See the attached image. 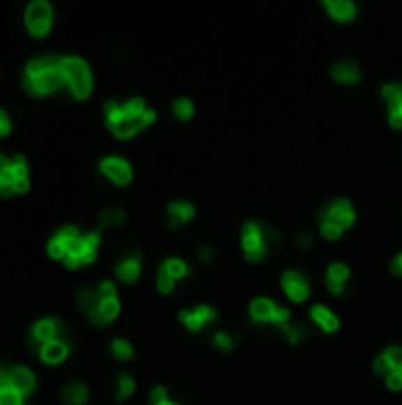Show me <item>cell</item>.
Here are the masks:
<instances>
[{
  "label": "cell",
  "mask_w": 402,
  "mask_h": 405,
  "mask_svg": "<svg viewBox=\"0 0 402 405\" xmlns=\"http://www.w3.org/2000/svg\"><path fill=\"white\" fill-rule=\"evenodd\" d=\"M12 194H15V183L8 181V178L0 174V197L8 199V197H12Z\"/></svg>",
  "instance_id": "obj_37"
},
{
  "label": "cell",
  "mask_w": 402,
  "mask_h": 405,
  "mask_svg": "<svg viewBox=\"0 0 402 405\" xmlns=\"http://www.w3.org/2000/svg\"><path fill=\"white\" fill-rule=\"evenodd\" d=\"M10 386V372H5L3 367H0V391L8 389Z\"/></svg>",
  "instance_id": "obj_45"
},
{
  "label": "cell",
  "mask_w": 402,
  "mask_h": 405,
  "mask_svg": "<svg viewBox=\"0 0 402 405\" xmlns=\"http://www.w3.org/2000/svg\"><path fill=\"white\" fill-rule=\"evenodd\" d=\"M111 353L116 356L118 360H130L133 358V346H130L128 342H125V339H114L111 342Z\"/></svg>",
  "instance_id": "obj_27"
},
{
  "label": "cell",
  "mask_w": 402,
  "mask_h": 405,
  "mask_svg": "<svg viewBox=\"0 0 402 405\" xmlns=\"http://www.w3.org/2000/svg\"><path fill=\"white\" fill-rule=\"evenodd\" d=\"M310 320H313V323L324 332H336L339 330V325H341V320L324 306H313V311H310Z\"/></svg>",
  "instance_id": "obj_16"
},
{
  "label": "cell",
  "mask_w": 402,
  "mask_h": 405,
  "mask_svg": "<svg viewBox=\"0 0 402 405\" xmlns=\"http://www.w3.org/2000/svg\"><path fill=\"white\" fill-rule=\"evenodd\" d=\"M62 335H64V325H62V320H57V318L38 320L31 332L33 344H38V346H43L47 342H55V339H62Z\"/></svg>",
  "instance_id": "obj_9"
},
{
  "label": "cell",
  "mask_w": 402,
  "mask_h": 405,
  "mask_svg": "<svg viewBox=\"0 0 402 405\" xmlns=\"http://www.w3.org/2000/svg\"><path fill=\"white\" fill-rule=\"evenodd\" d=\"M215 320V311L211 306H196L194 311H180V323H183L187 330L192 332H199L203 325L213 323Z\"/></svg>",
  "instance_id": "obj_10"
},
{
  "label": "cell",
  "mask_w": 402,
  "mask_h": 405,
  "mask_svg": "<svg viewBox=\"0 0 402 405\" xmlns=\"http://www.w3.org/2000/svg\"><path fill=\"white\" fill-rule=\"evenodd\" d=\"M52 17H55V10L47 0H33V3L26 5V12H24V22H26V29L31 31L36 38H43V36L52 29Z\"/></svg>",
  "instance_id": "obj_3"
},
{
  "label": "cell",
  "mask_w": 402,
  "mask_h": 405,
  "mask_svg": "<svg viewBox=\"0 0 402 405\" xmlns=\"http://www.w3.org/2000/svg\"><path fill=\"white\" fill-rule=\"evenodd\" d=\"M10 386L15 391H20L22 396L31 394V391L36 389V374L29 370V367H22V365L12 367L10 370Z\"/></svg>",
  "instance_id": "obj_12"
},
{
  "label": "cell",
  "mask_w": 402,
  "mask_h": 405,
  "mask_svg": "<svg viewBox=\"0 0 402 405\" xmlns=\"http://www.w3.org/2000/svg\"><path fill=\"white\" fill-rule=\"evenodd\" d=\"M324 8L329 10L332 20L336 22H350V20H355V15H357L355 3H350V0H327Z\"/></svg>",
  "instance_id": "obj_15"
},
{
  "label": "cell",
  "mask_w": 402,
  "mask_h": 405,
  "mask_svg": "<svg viewBox=\"0 0 402 405\" xmlns=\"http://www.w3.org/2000/svg\"><path fill=\"white\" fill-rule=\"evenodd\" d=\"M62 71H64V81H67V88L71 91V95H74L76 100H86L90 91H93V74H90V67L86 59L64 57Z\"/></svg>",
  "instance_id": "obj_2"
},
{
  "label": "cell",
  "mask_w": 402,
  "mask_h": 405,
  "mask_svg": "<svg viewBox=\"0 0 402 405\" xmlns=\"http://www.w3.org/2000/svg\"><path fill=\"white\" fill-rule=\"evenodd\" d=\"M164 403H168V391L164 386H157L152 391V405H164Z\"/></svg>",
  "instance_id": "obj_40"
},
{
  "label": "cell",
  "mask_w": 402,
  "mask_h": 405,
  "mask_svg": "<svg viewBox=\"0 0 402 405\" xmlns=\"http://www.w3.org/2000/svg\"><path fill=\"white\" fill-rule=\"evenodd\" d=\"M40 360L47 362V365H59L64 358L69 356V344L64 339H55V342H47L43 346H38Z\"/></svg>",
  "instance_id": "obj_11"
},
{
  "label": "cell",
  "mask_w": 402,
  "mask_h": 405,
  "mask_svg": "<svg viewBox=\"0 0 402 405\" xmlns=\"http://www.w3.org/2000/svg\"><path fill=\"white\" fill-rule=\"evenodd\" d=\"M275 311H277L275 301L265 299V296H261V299H256L251 303V318H254L256 323H272Z\"/></svg>",
  "instance_id": "obj_19"
},
{
  "label": "cell",
  "mask_w": 402,
  "mask_h": 405,
  "mask_svg": "<svg viewBox=\"0 0 402 405\" xmlns=\"http://www.w3.org/2000/svg\"><path fill=\"white\" fill-rule=\"evenodd\" d=\"M140 254H133L128 256V259H123L121 263L116 266V275L118 280H123V282H135L137 277H140Z\"/></svg>",
  "instance_id": "obj_18"
},
{
  "label": "cell",
  "mask_w": 402,
  "mask_h": 405,
  "mask_svg": "<svg viewBox=\"0 0 402 405\" xmlns=\"http://www.w3.org/2000/svg\"><path fill=\"white\" fill-rule=\"evenodd\" d=\"M374 372L381 374V377H388L391 372H395V367L391 365V360H388L386 356H379V358L374 360Z\"/></svg>",
  "instance_id": "obj_31"
},
{
  "label": "cell",
  "mask_w": 402,
  "mask_h": 405,
  "mask_svg": "<svg viewBox=\"0 0 402 405\" xmlns=\"http://www.w3.org/2000/svg\"><path fill=\"white\" fill-rule=\"evenodd\" d=\"M118 311H121V303H118V299H105V301H100V306L95 308L88 318H90V323L100 327V325L111 323V320L118 315Z\"/></svg>",
  "instance_id": "obj_13"
},
{
  "label": "cell",
  "mask_w": 402,
  "mask_h": 405,
  "mask_svg": "<svg viewBox=\"0 0 402 405\" xmlns=\"http://www.w3.org/2000/svg\"><path fill=\"white\" fill-rule=\"evenodd\" d=\"M100 171L105 174L109 181H114L116 185H128L133 181V169L130 164L121 157H107L100 162Z\"/></svg>",
  "instance_id": "obj_6"
},
{
  "label": "cell",
  "mask_w": 402,
  "mask_h": 405,
  "mask_svg": "<svg viewBox=\"0 0 402 405\" xmlns=\"http://www.w3.org/2000/svg\"><path fill=\"white\" fill-rule=\"evenodd\" d=\"M281 287H284L286 296H289L291 301L301 303L308 299L310 294V284L308 280H305L298 270H286L284 275H281Z\"/></svg>",
  "instance_id": "obj_8"
},
{
  "label": "cell",
  "mask_w": 402,
  "mask_h": 405,
  "mask_svg": "<svg viewBox=\"0 0 402 405\" xmlns=\"http://www.w3.org/2000/svg\"><path fill=\"white\" fill-rule=\"evenodd\" d=\"M76 303H79V308L86 315H90L95 311V308L100 306V296H98V289H81L79 296H76Z\"/></svg>",
  "instance_id": "obj_22"
},
{
  "label": "cell",
  "mask_w": 402,
  "mask_h": 405,
  "mask_svg": "<svg viewBox=\"0 0 402 405\" xmlns=\"http://www.w3.org/2000/svg\"><path fill=\"white\" fill-rule=\"evenodd\" d=\"M123 220H125L123 208L111 206V208H107V211L100 216V225H102V228H114V225H121Z\"/></svg>",
  "instance_id": "obj_23"
},
{
  "label": "cell",
  "mask_w": 402,
  "mask_h": 405,
  "mask_svg": "<svg viewBox=\"0 0 402 405\" xmlns=\"http://www.w3.org/2000/svg\"><path fill=\"white\" fill-rule=\"evenodd\" d=\"M79 237H81L79 228H74V225H67V228H62L50 242H47V254H50L52 259H62L64 261V259H67V254H69V247L76 240H79Z\"/></svg>",
  "instance_id": "obj_7"
},
{
  "label": "cell",
  "mask_w": 402,
  "mask_h": 405,
  "mask_svg": "<svg viewBox=\"0 0 402 405\" xmlns=\"http://www.w3.org/2000/svg\"><path fill=\"white\" fill-rule=\"evenodd\" d=\"M296 244H298V247H301V249H308L310 244H313V237H310L308 232H301V235L296 237Z\"/></svg>",
  "instance_id": "obj_44"
},
{
  "label": "cell",
  "mask_w": 402,
  "mask_h": 405,
  "mask_svg": "<svg viewBox=\"0 0 402 405\" xmlns=\"http://www.w3.org/2000/svg\"><path fill=\"white\" fill-rule=\"evenodd\" d=\"M10 130H12V119H10L8 112L0 109V138H5Z\"/></svg>",
  "instance_id": "obj_38"
},
{
  "label": "cell",
  "mask_w": 402,
  "mask_h": 405,
  "mask_svg": "<svg viewBox=\"0 0 402 405\" xmlns=\"http://www.w3.org/2000/svg\"><path fill=\"white\" fill-rule=\"evenodd\" d=\"M0 405H24V396L20 391H15L12 386L0 391Z\"/></svg>",
  "instance_id": "obj_30"
},
{
  "label": "cell",
  "mask_w": 402,
  "mask_h": 405,
  "mask_svg": "<svg viewBox=\"0 0 402 405\" xmlns=\"http://www.w3.org/2000/svg\"><path fill=\"white\" fill-rule=\"evenodd\" d=\"M383 356L391 360V365L395 367V370H400V367H402V349L400 346H391Z\"/></svg>",
  "instance_id": "obj_35"
},
{
  "label": "cell",
  "mask_w": 402,
  "mask_h": 405,
  "mask_svg": "<svg viewBox=\"0 0 402 405\" xmlns=\"http://www.w3.org/2000/svg\"><path fill=\"white\" fill-rule=\"evenodd\" d=\"M98 296H100V301H105V299H116V284H114V282H100Z\"/></svg>",
  "instance_id": "obj_34"
},
{
  "label": "cell",
  "mask_w": 402,
  "mask_h": 405,
  "mask_svg": "<svg viewBox=\"0 0 402 405\" xmlns=\"http://www.w3.org/2000/svg\"><path fill=\"white\" fill-rule=\"evenodd\" d=\"M362 71H360L357 62L353 59H343V62H336L332 67V79L339 83H357Z\"/></svg>",
  "instance_id": "obj_14"
},
{
  "label": "cell",
  "mask_w": 402,
  "mask_h": 405,
  "mask_svg": "<svg viewBox=\"0 0 402 405\" xmlns=\"http://www.w3.org/2000/svg\"><path fill=\"white\" fill-rule=\"evenodd\" d=\"M98 249H100V232H90V235H83V244H81V261L83 266L93 263L98 259Z\"/></svg>",
  "instance_id": "obj_21"
},
{
  "label": "cell",
  "mask_w": 402,
  "mask_h": 405,
  "mask_svg": "<svg viewBox=\"0 0 402 405\" xmlns=\"http://www.w3.org/2000/svg\"><path fill=\"white\" fill-rule=\"evenodd\" d=\"M386 386H388V389H393V391H400L402 389V374L398 370L391 372L386 377Z\"/></svg>",
  "instance_id": "obj_39"
},
{
  "label": "cell",
  "mask_w": 402,
  "mask_h": 405,
  "mask_svg": "<svg viewBox=\"0 0 402 405\" xmlns=\"http://www.w3.org/2000/svg\"><path fill=\"white\" fill-rule=\"evenodd\" d=\"M348 277H350V270H348V266L343 263H332L327 270V280H332L336 284H346Z\"/></svg>",
  "instance_id": "obj_26"
},
{
  "label": "cell",
  "mask_w": 402,
  "mask_h": 405,
  "mask_svg": "<svg viewBox=\"0 0 402 405\" xmlns=\"http://www.w3.org/2000/svg\"><path fill=\"white\" fill-rule=\"evenodd\" d=\"M398 372H400V374H402V367H400V370H398Z\"/></svg>",
  "instance_id": "obj_48"
},
{
  "label": "cell",
  "mask_w": 402,
  "mask_h": 405,
  "mask_svg": "<svg viewBox=\"0 0 402 405\" xmlns=\"http://www.w3.org/2000/svg\"><path fill=\"white\" fill-rule=\"evenodd\" d=\"M324 220H329V223L339 225L341 230L350 228L353 223H355V208L348 199H334L329 206H324Z\"/></svg>",
  "instance_id": "obj_5"
},
{
  "label": "cell",
  "mask_w": 402,
  "mask_h": 405,
  "mask_svg": "<svg viewBox=\"0 0 402 405\" xmlns=\"http://www.w3.org/2000/svg\"><path fill=\"white\" fill-rule=\"evenodd\" d=\"M168 216H171L168 225H171V228H180L185 220H190L194 216V206L187 204V201H171V204H168Z\"/></svg>",
  "instance_id": "obj_17"
},
{
  "label": "cell",
  "mask_w": 402,
  "mask_h": 405,
  "mask_svg": "<svg viewBox=\"0 0 402 405\" xmlns=\"http://www.w3.org/2000/svg\"><path fill=\"white\" fill-rule=\"evenodd\" d=\"M393 273L395 275H402V252L393 259Z\"/></svg>",
  "instance_id": "obj_46"
},
{
  "label": "cell",
  "mask_w": 402,
  "mask_h": 405,
  "mask_svg": "<svg viewBox=\"0 0 402 405\" xmlns=\"http://www.w3.org/2000/svg\"><path fill=\"white\" fill-rule=\"evenodd\" d=\"M164 405H178V403H173V401H168V403H164Z\"/></svg>",
  "instance_id": "obj_47"
},
{
  "label": "cell",
  "mask_w": 402,
  "mask_h": 405,
  "mask_svg": "<svg viewBox=\"0 0 402 405\" xmlns=\"http://www.w3.org/2000/svg\"><path fill=\"white\" fill-rule=\"evenodd\" d=\"M173 112H176L178 119L187 121V119H192V114H194V105H192L187 98H178L176 102H173Z\"/></svg>",
  "instance_id": "obj_28"
},
{
  "label": "cell",
  "mask_w": 402,
  "mask_h": 405,
  "mask_svg": "<svg viewBox=\"0 0 402 405\" xmlns=\"http://www.w3.org/2000/svg\"><path fill=\"white\" fill-rule=\"evenodd\" d=\"M29 190V178H17L15 181V194H24Z\"/></svg>",
  "instance_id": "obj_43"
},
{
  "label": "cell",
  "mask_w": 402,
  "mask_h": 405,
  "mask_svg": "<svg viewBox=\"0 0 402 405\" xmlns=\"http://www.w3.org/2000/svg\"><path fill=\"white\" fill-rule=\"evenodd\" d=\"M62 62H64V57H59V55H43V57L31 59L22 76V83H24V88H26V93L36 95V98H43V95L57 93L62 86H67Z\"/></svg>",
  "instance_id": "obj_1"
},
{
  "label": "cell",
  "mask_w": 402,
  "mask_h": 405,
  "mask_svg": "<svg viewBox=\"0 0 402 405\" xmlns=\"http://www.w3.org/2000/svg\"><path fill=\"white\" fill-rule=\"evenodd\" d=\"M320 230H322V235H324V237H327V240H339V237H341V235H343V230H341V228H339V225L329 223V220H322Z\"/></svg>",
  "instance_id": "obj_32"
},
{
  "label": "cell",
  "mask_w": 402,
  "mask_h": 405,
  "mask_svg": "<svg viewBox=\"0 0 402 405\" xmlns=\"http://www.w3.org/2000/svg\"><path fill=\"white\" fill-rule=\"evenodd\" d=\"M388 121H391L393 128H402V105L391 109V116H388Z\"/></svg>",
  "instance_id": "obj_41"
},
{
  "label": "cell",
  "mask_w": 402,
  "mask_h": 405,
  "mask_svg": "<svg viewBox=\"0 0 402 405\" xmlns=\"http://www.w3.org/2000/svg\"><path fill=\"white\" fill-rule=\"evenodd\" d=\"M133 391H135V379L130 377V374H118V379H116V398L118 401L128 398Z\"/></svg>",
  "instance_id": "obj_25"
},
{
  "label": "cell",
  "mask_w": 402,
  "mask_h": 405,
  "mask_svg": "<svg viewBox=\"0 0 402 405\" xmlns=\"http://www.w3.org/2000/svg\"><path fill=\"white\" fill-rule=\"evenodd\" d=\"M161 268H164V270H166L173 280L187 275V263H185L183 259H166V261H164V266H161Z\"/></svg>",
  "instance_id": "obj_24"
},
{
  "label": "cell",
  "mask_w": 402,
  "mask_h": 405,
  "mask_svg": "<svg viewBox=\"0 0 402 405\" xmlns=\"http://www.w3.org/2000/svg\"><path fill=\"white\" fill-rule=\"evenodd\" d=\"M265 237H263V225L258 223H246L242 230V247H244V256L256 263L265 256Z\"/></svg>",
  "instance_id": "obj_4"
},
{
  "label": "cell",
  "mask_w": 402,
  "mask_h": 405,
  "mask_svg": "<svg viewBox=\"0 0 402 405\" xmlns=\"http://www.w3.org/2000/svg\"><path fill=\"white\" fill-rule=\"evenodd\" d=\"M284 335H286V342H289V344H301L303 342V337H305V327H301V325H298V327H286V330H284Z\"/></svg>",
  "instance_id": "obj_33"
},
{
  "label": "cell",
  "mask_w": 402,
  "mask_h": 405,
  "mask_svg": "<svg viewBox=\"0 0 402 405\" xmlns=\"http://www.w3.org/2000/svg\"><path fill=\"white\" fill-rule=\"evenodd\" d=\"M62 401L67 405H83L88 401V386L83 382H69L62 389Z\"/></svg>",
  "instance_id": "obj_20"
},
{
  "label": "cell",
  "mask_w": 402,
  "mask_h": 405,
  "mask_svg": "<svg viewBox=\"0 0 402 405\" xmlns=\"http://www.w3.org/2000/svg\"><path fill=\"white\" fill-rule=\"evenodd\" d=\"M213 344L218 349H223V351H230L232 346H235V342H232V337L227 335V332H218V335L213 337Z\"/></svg>",
  "instance_id": "obj_36"
},
{
  "label": "cell",
  "mask_w": 402,
  "mask_h": 405,
  "mask_svg": "<svg viewBox=\"0 0 402 405\" xmlns=\"http://www.w3.org/2000/svg\"><path fill=\"white\" fill-rule=\"evenodd\" d=\"M199 261H201V263H211V261H213V249L211 247H201L199 249Z\"/></svg>",
  "instance_id": "obj_42"
},
{
  "label": "cell",
  "mask_w": 402,
  "mask_h": 405,
  "mask_svg": "<svg viewBox=\"0 0 402 405\" xmlns=\"http://www.w3.org/2000/svg\"><path fill=\"white\" fill-rule=\"evenodd\" d=\"M173 287H176V280L168 275L164 268H159V273H157V289L161 291V294H171Z\"/></svg>",
  "instance_id": "obj_29"
}]
</instances>
